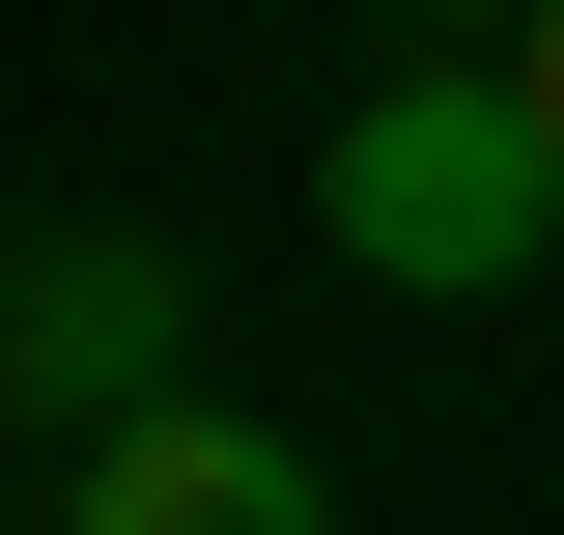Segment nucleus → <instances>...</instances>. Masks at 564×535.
I'll list each match as a JSON object with an SVG mask.
<instances>
[{
    "label": "nucleus",
    "instance_id": "obj_1",
    "mask_svg": "<svg viewBox=\"0 0 564 535\" xmlns=\"http://www.w3.org/2000/svg\"><path fill=\"white\" fill-rule=\"evenodd\" d=\"M311 226H339L395 310H480V282H536L564 254V141H536V85H367L339 113V170H311Z\"/></svg>",
    "mask_w": 564,
    "mask_h": 535
},
{
    "label": "nucleus",
    "instance_id": "obj_2",
    "mask_svg": "<svg viewBox=\"0 0 564 535\" xmlns=\"http://www.w3.org/2000/svg\"><path fill=\"white\" fill-rule=\"evenodd\" d=\"M170 338H198V282H170V254H141V226H57V254H0V395H29V423H141V395H170Z\"/></svg>",
    "mask_w": 564,
    "mask_h": 535
},
{
    "label": "nucleus",
    "instance_id": "obj_3",
    "mask_svg": "<svg viewBox=\"0 0 564 535\" xmlns=\"http://www.w3.org/2000/svg\"><path fill=\"white\" fill-rule=\"evenodd\" d=\"M57 535H339V507H311V451H282V423H226V395H141V423H85Z\"/></svg>",
    "mask_w": 564,
    "mask_h": 535
},
{
    "label": "nucleus",
    "instance_id": "obj_4",
    "mask_svg": "<svg viewBox=\"0 0 564 535\" xmlns=\"http://www.w3.org/2000/svg\"><path fill=\"white\" fill-rule=\"evenodd\" d=\"M508 85H536V141H564V0H508Z\"/></svg>",
    "mask_w": 564,
    "mask_h": 535
},
{
    "label": "nucleus",
    "instance_id": "obj_5",
    "mask_svg": "<svg viewBox=\"0 0 564 535\" xmlns=\"http://www.w3.org/2000/svg\"><path fill=\"white\" fill-rule=\"evenodd\" d=\"M423 29H508V0H423Z\"/></svg>",
    "mask_w": 564,
    "mask_h": 535
}]
</instances>
